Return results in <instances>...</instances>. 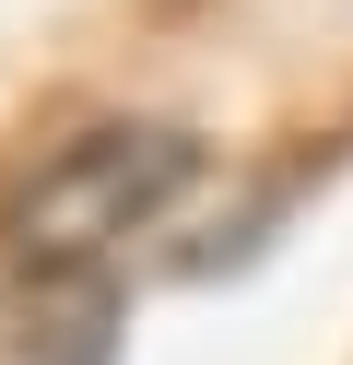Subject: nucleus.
<instances>
[{"instance_id":"nucleus-2","label":"nucleus","mask_w":353,"mask_h":365,"mask_svg":"<svg viewBox=\"0 0 353 365\" xmlns=\"http://www.w3.org/2000/svg\"><path fill=\"white\" fill-rule=\"evenodd\" d=\"M0 365H118L106 271H12L0 283Z\"/></svg>"},{"instance_id":"nucleus-1","label":"nucleus","mask_w":353,"mask_h":365,"mask_svg":"<svg viewBox=\"0 0 353 365\" xmlns=\"http://www.w3.org/2000/svg\"><path fill=\"white\" fill-rule=\"evenodd\" d=\"M200 189V142L165 118H106L71 153H47L12 200H0V259L12 271H106L118 247H141L165 212H188Z\"/></svg>"}]
</instances>
